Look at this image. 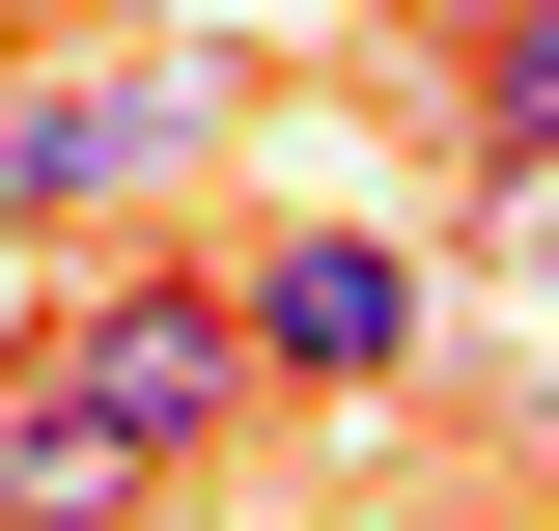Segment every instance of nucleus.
I'll list each match as a JSON object with an SVG mask.
<instances>
[{"mask_svg": "<svg viewBox=\"0 0 559 531\" xmlns=\"http://www.w3.org/2000/svg\"><path fill=\"white\" fill-rule=\"evenodd\" d=\"M28 364H57L84 420H140L168 475H197L224 420H252V335H224V252H112V280H84L57 335H28Z\"/></svg>", "mask_w": 559, "mask_h": 531, "instance_id": "1", "label": "nucleus"}, {"mask_svg": "<svg viewBox=\"0 0 559 531\" xmlns=\"http://www.w3.org/2000/svg\"><path fill=\"white\" fill-rule=\"evenodd\" d=\"M224 335H252V392H419V252L392 224H280L224 280Z\"/></svg>", "mask_w": 559, "mask_h": 531, "instance_id": "2", "label": "nucleus"}, {"mask_svg": "<svg viewBox=\"0 0 559 531\" xmlns=\"http://www.w3.org/2000/svg\"><path fill=\"white\" fill-rule=\"evenodd\" d=\"M168 140H197V84H28V113H0V224H84V197H140Z\"/></svg>", "mask_w": 559, "mask_h": 531, "instance_id": "3", "label": "nucleus"}, {"mask_svg": "<svg viewBox=\"0 0 559 531\" xmlns=\"http://www.w3.org/2000/svg\"><path fill=\"white\" fill-rule=\"evenodd\" d=\"M168 504V448H140V420H84L57 364H28V392H0V531H140Z\"/></svg>", "mask_w": 559, "mask_h": 531, "instance_id": "4", "label": "nucleus"}, {"mask_svg": "<svg viewBox=\"0 0 559 531\" xmlns=\"http://www.w3.org/2000/svg\"><path fill=\"white\" fill-rule=\"evenodd\" d=\"M448 140H476L503 197H559V0H476L448 28Z\"/></svg>", "mask_w": 559, "mask_h": 531, "instance_id": "5", "label": "nucleus"}]
</instances>
